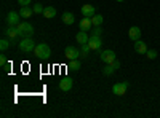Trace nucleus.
<instances>
[{
    "instance_id": "obj_1",
    "label": "nucleus",
    "mask_w": 160,
    "mask_h": 118,
    "mask_svg": "<svg viewBox=\"0 0 160 118\" xmlns=\"http://www.w3.org/2000/svg\"><path fill=\"white\" fill-rule=\"evenodd\" d=\"M34 53H35V56L38 59H48L51 56V50L47 43H38L35 46V50H34Z\"/></svg>"
},
{
    "instance_id": "obj_2",
    "label": "nucleus",
    "mask_w": 160,
    "mask_h": 118,
    "mask_svg": "<svg viewBox=\"0 0 160 118\" xmlns=\"http://www.w3.org/2000/svg\"><path fill=\"white\" fill-rule=\"evenodd\" d=\"M19 50L22 53H31V51L35 50V42L32 40L31 37H24L22 40L19 42Z\"/></svg>"
},
{
    "instance_id": "obj_3",
    "label": "nucleus",
    "mask_w": 160,
    "mask_h": 118,
    "mask_svg": "<svg viewBox=\"0 0 160 118\" xmlns=\"http://www.w3.org/2000/svg\"><path fill=\"white\" fill-rule=\"evenodd\" d=\"M18 31H19V37H32L34 34V27L31 22H19L18 24Z\"/></svg>"
},
{
    "instance_id": "obj_4",
    "label": "nucleus",
    "mask_w": 160,
    "mask_h": 118,
    "mask_svg": "<svg viewBox=\"0 0 160 118\" xmlns=\"http://www.w3.org/2000/svg\"><path fill=\"white\" fill-rule=\"evenodd\" d=\"M64 56L68 61H72V59H78L80 58V50L75 48V46H66L64 50Z\"/></svg>"
},
{
    "instance_id": "obj_5",
    "label": "nucleus",
    "mask_w": 160,
    "mask_h": 118,
    "mask_svg": "<svg viewBox=\"0 0 160 118\" xmlns=\"http://www.w3.org/2000/svg\"><path fill=\"white\" fill-rule=\"evenodd\" d=\"M99 58H101V61L106 62V64H112V62L115 61V53H114L112 50H104V51H101Z\"/></svg>"
},
{
    "instance_id": "obj_6",
    "label": "nucleus",
    "mask_w": 160,
    "mask_h": 118,
    "mask_svg": "<svg viewBox=\"0 0 160 118\" xmlns=\"http://www.w3.org/2000/svg\"><path fill=\"white\" fill-rule=\"evenodd\" d=\"M127 89H128V83H127V82H123V83H115V85L112 86V93H114L115 96H123V94L127 93Z\"/></svg>"
},
{
    "instance_id": "obj_7",
    "label": "nucleus",
    "mask_w": 160,
    "mask_h": 118,
    "mask_svg": "<svg viewBox=\"0 0 160 118\" xmlns=\"http://www.w3.org/2000/svg\"><path fill=\"white\" fill-rule=\"evenodd\" d=\"M19 18H21L19 13H16V11H10V13H8V16H7V22H8V26H18V24L21 22Z\"/></svg>"
},
{
    "instance_id": "obj_8",
    "label": "nucleus",
    "mask_w": 160,
    "mask_h": 118,
    "mask_svg": "<svg viewBox=\"0 0 160 118\" xmlns=\"http://www.w3.org/2000/svg\"><path fill=\"white\" fill-rule=\"evenodd\" d=\"M5 35L10 38V40H16L19 37V31H18V26H10V27L5 31Z\"/></svg>"
},
{
    "instance_id": "obj_9",
    "label": "nucleus",
    "mask_w": 160,
    "mask_h": 118,
    "mask_svg": "<svg viewBox=\"0 0 160 118\" xmlns=\"http://www.w3.org/2000/svg\"><path fill=\"white\" fill-rule=\"evenodd\" d=\"M88 45L91 50H99L102 46V42H101V37H95V35H90V40H88Z\"/></svg>"
},
{
    "instance_id": "obj_10",
    "label": "nucleus",
    "mask_w": 160,
    "mask_h": 118,
    "mask_svg": "<svg viewBox=\"0 0 160 118\" xmlns=\"http://www.w3.org/2000/svg\"><path fill=\"white\" fill-rule=\"evenodd\" d=\"M75 40H77V43H80V45L88 43L90 35H88V32H87V31H82V29H80V32H77V35H75Z\"/></svg>"
},
{
    "instance_id": "obj_11",
    "label": "nucleus",
    "mask_w": 160,
    "mask_h": 118,
    "mask_svg": "<svg viewBox=\"0 0 160 118\" xmlns=\"http://www.w3.org/2000/svg\"><path fill=\"white\" fill-rule=\"evenodd\" d=\"M128 37L131 38L133 42L139 40V38H141V29L138 27V26H133V27H130V31H128Z\"/></svg>"
},
{
    "instance_id": "obj_12",
    "label": "nucleus",
    "mask_w": 160,
    "mask_h": 118,
    "mask_svg": "<svg viewBox=\"0 0 160 118\" xmlns=\"http://www.w3.org/2000/svg\"><path fill=\"white\" fill-rule=\"evenodd\" d=\"M72 85H74V82L71 80V78H61V82H59V89L61 91H71L72 89Z\"/></svg>"
},
{
    "instance_id": "obj_13",
    "label": "nucleus",
    "mask_w": 160,
    "mask_h": 118,
    "mask_svg": "<svg viewBox=\"0 0 160 118\" xmlns=\"http://www.w3.org/2000/svg\"><path fill=\"white\" fill-rule=\"evenodd\" d=\"M135 51L138 54H146V53H148V46H146V43L141 40V38L135 42Z\"/></svg>"
},
{
    "instance_id": "obj_14",
    "label": "nucleus",
    "mask_w": 160,
    "mask_h": 118,
    "mask_svg": "<svg viewBox=\"0 0 160 118\" xmlns=\"http://www.w3.org/2000/svg\"><path fill=\"white\" fill-rule=\"evenodd\" d=\"M82 15L85 16V18H93V16H95L96 15V13H95V7H93V5H83L82 7Z\"/></svg>"
},
{
    "instance_id": "obj_15",
    "label": "nucleus",
    "mask_w": 160,
    "mask_h": 118,
    "mask_svg": "<svg viewBox=\"0 0 160 118\" xmlns=\"http://www.w3.org/2000/svg\"><path fill=\"white\" fill-rule=\"evenodd\" d=\"M61 19H62V22H64V24H68V26H71V24H74V22H75V16H74V13H71V11L62 13Z\"/></svg>"
},
{
    "instance_id": "obj_16",
    "label": "nucleus",
    "mask_w": 160,
    "mask_h": 118,
    "mask_svg": "<svg viewBox=\"0 0 160 118\" xmlns=\"http://www.w3.org/2000/svg\"><path fill=\"white\" fill-rule=\"evenodd\" d=\"M91 26H93V22H91V18H85V16H83V19L80 21V29L88 32V31L91 29Z\"/></svg>"
},
{
    "instance_id": "obj_17",
    "label": "nucleus",
    "mask_w": 160,
    "mask_h": 118,
    "mask_svg": "<svg viewBox=\"0 0 160 118\" xmlns=\"http://www.w3.org/2000/svg\"><path fill=\"white\" fill-rule=\"evenodd\" d=\"M19 15H21V18H31L32 15H34V10L31 8V7H21V11H19Z\"/></svg>"
},
{
    "instance_id": "obj_18",
    "label": "nucleus",
    "mask_w": 160,
    "mask_h": 118,
    "mask_svg": "<svg viewBox=\"0 0 160 118\" xmlns=\"http://www.w3.org/2000/svg\"><path fill=\"white\" fill-rule=\"evenodd\" d=\"M43 16H45L47 19L55 18V16H56V8H55V7H47V8L43 10Z\"/></svg>"
},
{
    "instance_id": "obj_19",
    "label": "nucleus",
    "mask_w": 160,
    "mask_h": 118,
    "mask_svg": "<svg viewBox=\"0 0 160 118\" xmlns=\"http://www.w3.org/2000/svg\"><path fill=\"white\" fill-rule=\"evenodd\" d=\"M90 51H91V48H90V45H88V43L80 45V58L87 59V58H88V54H90Z\"/></svg>"
},
{
    "instance_id": "obj_20",
    "label": "nucleus",
    "mask_w": 160,
    "mask_h": 118,
    "mask_svg": "<svg viewBox=\"0 0 160 118\" xmlns=\"http://www.w3.org/2000/svg\"><path fill=\"white\" fill-rule=\"evenodd\" d=\"M69 69L74 70V72L80 70V62H78V59H72V61H69Z\"/></svg>"
},
{
    "instance_id": "obj_21",
    "label": "nucleus",
    "mask_w": 160,
    "mask_h": 118,
    "mask_svg": "<svg viewBox=\"0 0 160 118\" xmlns=\"http://www.w3.org/2000/svg\"><path fill=\"white\" fill-rule=\"evenodd\" d=\"M115 70H117V69L114 67L112 64H108V65H106V67L102 69V73H104V75H112Z\"/></svg>"
},
{
    "instance_id": "obj_22",
    "label": "nucleus",
    "mask_w": 160,
    "mask_h": 118,
    "mask_svg": "<svg viewBox=\"0 0 160 118\" xmlns=\"http://www.w3.org/2000/svg\"><path fill=\"white\" fill-rule=\"evenodd\" d=\"M11 40H8V38H2V40H0V50H2V51H5V50H8L10 48V43Z\"/></svg>"
},
{
    "instance_id": "obj_23",
    "label": "nucleus",
    "mask_w": 160,
    "mask_h": 118,
    "mask_svg": "<svg viewBox=\"0 0 160 118\" xmlns=\"http://www.w3.org/2000/svg\"><path fill=\"white\" fill-rule=\"evenodd\" d=\"M102 19H104V18H102L101 15H95V16L91 18V22H93V26H101V24H102Z\"/></svg>"
},
{
    "instance_id": "obj_24",
    "label": "nucleus",
    "mask_w": 160,
    "mask_h": 118,
    "mask_svg": "<svg viewBox=\"0 0 160 118\" xmlns=\"http://www.w3.org/2000/svg\"><path fill=\"white\" fill-rule=\"evenodd\" d=\"M101 34H102V29H101V26H95V29L91 31V34H90V35H95V37H101Z\"/></svg>"
},
{
    "instance_id": "obj_25",
    "label": "nucleus",
    "mask_w": 160,
    "mask_h": 118,
    "mask_svg": "<svg viewBox=\"0 0 160 118\" xmlns=\"http://www.w3.org/2000/svg\"><path fill=\"white\" fill-rule=\"evenodd\" d=\"M32 10H34V13H35V15H38V13H43V5H40V3H35L34 7H32Z\"/></svg>"
},
{
    "instance_id": "obj_26",
    "label": "nucleus",
    "mask_w": 160,
    "mask_h": 118,
    "mask_svg": "<svg viewBox=\"0 0 160 118\" xmlns=\"http://www.w3.org/2000/svg\"><path fill=\"white\" fill-rule=\"evenodd\" d=\"M149 59H157V50H148V53H146Z\"/></svg>"
},
{
    "instance_id": "obj_27",
    "label": "nucleus",
    "mask_w": 160,
    "mask_h": 118,
    "mask_svg": "<svg viewBox=\"0 0 160 118\" xmlns=\"http://www.w3.org/2000/svg\"><path fill=\"white\" fill-rule=\"evenodd\" d=\"M32 2V0H18V3L21 5V7H26V5H29Z\"/></svg>"
},
{
    "instance_id": "obj_28",
    "label": "nucleus",
    "mask_w": 160,
    "mask_h": 118,
    "mask_svg": "<svg viewBox=\"0 0 160 118\" xmlns=\"http://www.w3.org/2000/svg\"><path fill=\"white\" fill-rule=\"evenodd\" d=\"M5 64H7V56H5V54H2V56H0V65L3 67Z\"/></svg>"
},
{
    "instance_id": "obj_29",
    "label": "nucleus",
    "mask_w": 160,
    "mask_h": 118,
    "mask_svg": "<svg viewBox=\"0 0 160 118\" xmlns=\"http://www.w3.org/2000/svg\"><path fill=\"white\" fill-rule=\"evenodd\" d=\"M112 65H114V67H115V69H118V67H120V62H118V61L115 59V61L112 62Z\"/></svg>"
},
{
    "instance_id": "obj_30",
    "label": "nucleus",
    "mask_w": 160,
    "mask_h": 118,
    "mask_svg": "<svg viewBox=\"0 0 160 118\" xmlns=\"http://www.w3.org/2000/svg\"><path fill=\"white\" fill-rule=\"evenodd\" d=\"M117 2H125V0H117Z\"/></svg>"
}]
</instances>
